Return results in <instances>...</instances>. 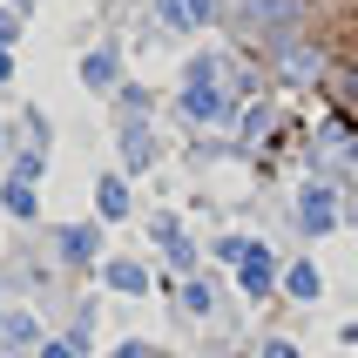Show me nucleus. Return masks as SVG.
I'll list each match as a JSON object with an SVG mask.
<instances>
[{"mask_svg": "<svg viewBox=\"0 0 358 358\" xmlns=\"http://www.w3.org/2000/svg\"><path fill=\"white\" fill-rule=\"evenodd\" d=\"M264 48H278L304 75L338 81L358 101V0H250Z\"/></svg>", "mask_w": 358, "mask_h": 358, "instance_id": "nucleus-1", "label": "nucleus"}]
</instances>
